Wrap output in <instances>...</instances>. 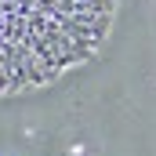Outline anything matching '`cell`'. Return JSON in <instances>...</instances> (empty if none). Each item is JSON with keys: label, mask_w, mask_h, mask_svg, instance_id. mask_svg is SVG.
Here are the masks:
<instances>
[{"label": "cell", "mask_w": 156, "mask_h": 156, "mask_svg": "<svg viewBox=\"0 0 156 156\" xmlns=\"http://www.w3.org/2000/svg\"><path fill=\"white\" fill-rule=\"evenodd\" d=\"M116 0H76V15H113Z\"/></svg>", "instance_id": "6da1fadb"}]
</instances>
